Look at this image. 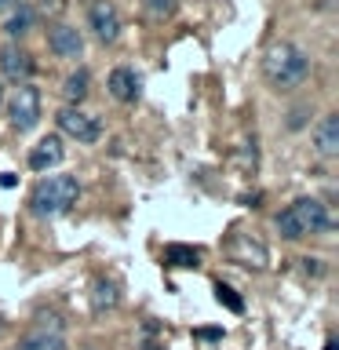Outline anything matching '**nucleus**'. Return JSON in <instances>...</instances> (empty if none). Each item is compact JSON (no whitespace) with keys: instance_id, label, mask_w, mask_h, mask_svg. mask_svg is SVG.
Instances as JSON below:
<instances>
[{"instance_id":"f3484780","label":"nucleus","mask_w":339,"mask_h":350,"mask_svg":"<svg viewBox=\"0 0 339 350\" xmlns=\"http://www.w3.org/2000/svg\"><path fill=\"white\" fill-rule=\"evenodd\" d=\"M175 8H179V0H142V11H146L150 18H172Z\"/></svg>"},{"instance_id":"5701e85b","label":"nucleus","mask_w":339,"mask_h":350,"mask_svg":"<svg viewBox=\"0 0 339 350\" xmlns=\"http://www.w3.org/2000/svg\"><path fill=\"white\" fill-rule=\"evenodd\" d=\"M18 8V0H0V11H15Z\"/></svg>"},{"instance_id":"1a4fd4ad","label":"nucleus","mask_w":339,"mask_h":350,"mask_svg":"<svg viewBox=\"0 0 339 350\" xmlns=\"http://www.w3.org/2000/svg\"><path fill=\"white\" fill-rule=\"evenodd\" d=\"M0 73H4V81H11V84H29L33 55L26 48H18V44H8V48L0 51Z\"/></svg>"},{"instance_id":"cd10ccee","label":"nucleus","mask_w":339,"mask_h":350,"mask_svg":"<svg viewBox=\"0 0 339 350\" xmlns=\"http://www.w3.org/2000/svg\"><path fill=\"white\" fill-rule=\"evenodd\" d=\"M11 350H18V347H11Z\"/></svg>"},{"instance_id":"f257e3e1","label":"nucleus","mask_w":339,"mask_h":350,"mask_svg":"<svg viewBox=\"0 0 339 350\" xmlns=\"http://www.w3.org/2000/svg\"><path fill=\"white\" fill-rule=\"evenodd\" d=\"M262 77H267V84L273 92H295L310 77V55L299 44H288V40L273 44L262 55Z\"/></svg>"},{"instance_id":"412c9836","label":"nucleus","mask_w":339,"mask_h":350,"mask_svg":"<svg viewBox=\"0 0 339 350\" xmlns=\"http://www.w3.org/2000/svg\"><path fill=\"white\" fill-rule=\"evenodd\" d=\"M303 262H306V267H303L306 273H325V267H321V259H303Z\"/></svg>"},{"instance_id":"393cba45","label":"nucleus","mask_w":339,"mask_h":350,"mask_svg":"<svg viewBox=\"0 0 339 350\" xmlns=\"http://www.w3.org/2000/svg\"><path fill=\"white\" fill-rule=\"evenodd\" d=\"M0 103H4V88H0Z\"/></svg>"},{"instance_id":"7ed1b4c3","label":"nucleus","mask_w":339,"mask_h":350,"mask_svg":"<svg viewBox=\"0 0 339 350\" xmlns=\"http://www.w3.org/2000/svg\"><path fill=\"white\" fill-rule=\"evenodd\" d=\"M77 201H81V183L73 175H48V179L33 186L29 212L40 219H55V215H66Z\"/></svg>"},{"instance_id":"39448f33","label":"nucleus","mask_w":339,"mask_h":350,"mask_svg":"<svg viewBox=\"0 0 339 350\" xmlns=\"http://www.w3.org/2000/svg\"><path fill=\"white\" fill-rule=\"evenodd\" d=\"M8 120L15 131H33L40 124V92L33 84H18L8 103Z\"/></svg>"},{"instance_id":"0eeeda50","label":"nucleus","mask_w":339,"mask_h":350,"mask_svg":"<svg viewBox=\"0 0 339 350\" xmlns=\"http://www.w3.org/2000/svg\"><path fill=\"white\" fill-rule=\"evenodd\" d=\"M87 26L92 33L103 44H113L120 37V29H124V22H120V11L113 0H92V8H87Z\"/></svg>"},{"instance_id":"a878e982","label":"nucleus","mask_w":339,"mask_h":350,"mask_svg":"<svg viewBox=\"0 0 339 350\" xmlns=\"http://www.w3.org/2000/svg\"><path fill=\"white\" fill-rule=\"evenodd\" d=\"M146 350H161V347H146Z\"/></svg>"},{"instance_id":"a211bd4d","label":"nucleus","mask_w":339,"mask_h":350,"mask_svg":"<svg viewBox=\"0 0 339 350\" xmlns=\"http://www.w3.org/2000/svg\"><path fill=\"white\" fill-rule=\"evenodd\" d=\"M215 299L223 303L226 310H234V314H241V310H245V299H241V295H237L234 288H230V284H223V281L215 284Z\"/></svg>"},{"instance_id":"9d476101","label":"nucleus","mask_w":339,"mask_h":350,"mask_svg":"<svg viewBox=\"0 0 339 350\" xmlns=\"http://www.w3.org/2000/svg\"><path fill=\"white\" fill-rule=\"evenodd\" d=\"M317 157H339V113H325L314 128Z\"/></svg>"},{"instance_id":"6ab92c4d","label":"nucleus","mask_w":339,"mask_h":350,"mask_svg":"<svg viewBox=\"0 0 339 350\" xmlns=\"http://www.w3.org/2000/svg\"><path fill=\"white\" fill-rule=\"evenodd\" d=\"M40 11H44L48 18H59L62 11H66V0H40Z\"/></svg>"},{"instance_id":"6e6552de","label":"nucleus","mask_w":339,"mask_h":350,"mask_svg":"<svg viewBox=\"0 0 339 350\" xmlns=\"http://www.w3.org/2000/svg\"><path fill=\"white\" fill-rule=\"evenodd\" d=\"M48 51L55 59H81L84 55V37L77 26H66V22H55L48 26Z\"/></svg>"},{"instance_id":"2eb2a0df","label":"nucleus","mask_w":339,"mask_h":350,"mask_svg":"<svg viewBox=\"0 0 339 350\" xmlns=\"http://www.w3.org/2000/svg\"><path fill=\"white\" fill-rule=\"evenodd\" d=\"M29 29H33V8L18 4V8L8 15V22H4V33H8V37H26Z\"/></svg>"},{"instance_id":"f03ea898","label":"nucleus","mask_w":339,"mask_h":350,"mask_svg":"<svg viewBox=\"0 0 339 350\" xmlns=\"http://www.w3.org/2000/svg\"><path fill=\"white\" fill-rule=\"evenodd\" d=\"M273 226H277V234L284 241H303V237H314V234H328L336 223H332V215H328V204H321L317 197H299V201H292L284 212H277Z\"/></svg>"},{"instance_id":"9b49d317","label":"nucleus","mask_w":339,"mask_h":350,"mask_svg":"<svg viewBox=\"0 0 339 350\" xmlns=\"http://www.w3.org/2000/svg\"><path fill=\"white\" fill-rule=\"evenodd\" d=\"M62 157H66L62 139L59 135H48V139H40L37 146L29 150V168L33 172H48V168H55V164H62Z\"/></svg>"},{"instance_id":"20e7f679","label":"nucleus","mask_w":339,"mask_h":350,"mask_svg":"<svg viewBox=\"0 0 339 350\" xmlns=\"http://www.w3.org/2000/svg\"><path fill=\"white\" fill-rule=\"evenodd\" d=\"M18 350H70L66 347V325L59 314H40L37 325L15 343Z\"/></svg>"},{"instance_id":"b1692460","label":"nucleus","mask_w":339,"mask_h":350,"mask_svg":"<svg viewBox=\"0 0 339 350\" xmlns=\"http://www.w3.org/2000/svg\"><path fill=\"white\" fill-rule=\"evenodd\" d=\"M325 350H339V343H336V339H328V343H325Z\"/></svg>"},{"instance_id":"4468645a","label":"nucleus","mask_w":339,"mask_h":350,"mask_svg":"<svg viewBox=\"0 0 339 350\" xmlns=\"http://www.w3.org/2000/svg\"><path fill=\"white\" fill-rule=\"evenodd\" d=\"M117 303H120L117 284L109 281V278H95V284H92V310L95 314H106V310H113Z\"/></svg>"},{"instance_id":"423d86ee","label":"nucleus","mask_w":339,"mask_h":350,"mask_svg":"<svg viewBox=\"0 0 339 350\" xmlns=\"http://www.w3.org/2000/svg\"><path fill=\"white\" fill-rule=\"evenodd\" d=\"M59 128L70 139H77V142H98V139H103V124H98V117L84 113L81 106H62L59 109Z\"/></svg>"},{"instance_id":"f8f14e48","label":"nucleus","mask_w":339,"mask_h":350,"mask_svg":"<svg viewBox=\"0 0 339 350\" xmlns=\"http://www.w3.org/2000/svg\"><path fill=\"white\" fill-rule=\"evenodd\" d=\"M106 88H109V95H113L117 103H135L142 81H139V73H135V70H128V66H117V70L109 73Z\"/></svg>"},{"instance_id":"ddd939ff","label":"nucleus","mask_w":339,"mask_h":350,"mask_svg":"<svg viewBox=\"0 0 339 350\" xmlns=\"http://www.w3.org/2000/svg\"><path fill=\"white\" fill-rule=\"evenodd\" d=\"M87 92H92V73H87L84 66H81V70H73V73L62 81V98H66L70 106H81L84 98H87Z\"/></svg>"},{"instance_id":"bb28decb","label":"nucleus","mask_w":339,"mask_h":350,"mask_svg":"<svg viewBox=\"0 0 339 350\" xmlns=\"http://www.w3.org/2000/svg\"><path fill=\"white\" fill-rule=\"evenodd\" d=\"M84 350H95V347H84Z\"/></svg>"},{"instance_id":"4be33fe9","label":"nucleus","mask_w":339,"mask_h":350,"mask_svg":"<svg viewBox=\"0 0 339 350\" xmlns=\"http://www.w3.org/2000/svg\"><path fill=\"white\" fill-rule=\"evenodd\" d=\"M197 336H201V339H219L223 332H219V328H201V332H197Z\"/></svg>"},{"instance_id":"aec40b11","label":"nucleus","mask_w":339,"mask_h":350,"mask_svg":"<svg viewBox=\"0 0 339 350\" xmlns=\"http://www.w3.org/2000/svg\"><path fill=\"white\" fill-rule=\"evenodd\" d=\"M306 113H310V106H295L292 117H288V128H303L306 124Z\"/></svg>"},{"instance_id":"dca6fc26","label":"nucleus","mask_w":339,"mask_h":350,"mask_svg":"<svg viewBox=\"0 0 339 350\" xmlns=\"http://www.w3.org/2000/svg\"><path fill=\"white\" fill-rule=\"evenodd\" d=\"M164 262H168V267H197V262H201V252L186 248V245H168L164 248Z\"/></svg>"}]
</instances>
